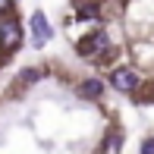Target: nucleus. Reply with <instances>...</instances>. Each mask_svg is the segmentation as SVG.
Returning a JSON list of instances; mask_svg holds the SVG:
<instances>
[{"mask_svg":"<svg viewBox=\"0 0 154 154\" xmlns=\"http://www.w3.org/2000/svg\"><path fill=\"white\" fill-rule=\"evenodd\" d=\"M104 51H110L107 32H91L88 38H82L79 44H75V54H79V57H97V54H104Z\"/></svg>","mask_w":154,"mask_h":154,"instance_id":"obj_1","label":"nucleus"},{"mask_svg":"<svg viewBox=\"0 0 154 154\" xmlns=\"http://www.w3.org/2000/svg\"><path fill=\"white\" fill-rule=\"evenodd\" d=\"M19 41H22V29H19V22L16 19H3L0 22V51H16L19 47Z\"/></svg>","mask_w":154,"mask_h":154,"instance_id":"obj_2","label":"nucleus"},{"mask_svg":"<svg viewBox=\"0 0 154 154\" xmlns=\"http://www.w3.org/2000/svg\"><path fill=\"white\" fill-rule=\"evenodd\" d=\"M110 85H113V88H120V91H135V88L142 85V79H138V72H135V69L120 66V69H113V72H110Z\"/></svg>","mask_w":154,"mask_h":154,"instance_id":"obj_3","label":"nucleus"},{"mask_svg":"<svg viewBox=\"0 0 154 154\" xmlns=\"http://www.w3.org/2000/svg\"><path fill=\"white\" fill-rule=\"evenodd\" d=\"M29 25H32V35H35V44H44V41L47 38H51V35H54V29H51V22H47V16H44V13H32V19H29Z\"/></svg>","mask_w":154,"mask_h":154,"instance_id":"obj_4","label":"nucleus"},{"mask_svg":"<svg viewBox=\"0 0 154 154\" xmlns=\"http://www.w3.org/2000/svg\"><path fill=\"white\" fill-rule=\"evenodd\" d=\"M79 94L88 97V101H97V97L104 94V82H101V79H85V82L79 85Z\"/></svg>","mask_w":154,"mask_h":154,"instance_id":"obj_5","label":"nucleus"},{"mask_svg":"<svg viewBox=\"0 0 154 154\" xmlns=\"http://www.w3.org/2000/svg\"><path fill=\"white\" fill-rule=\"evenodd\" d=\"M75 3V16L79 19H97V0H72Z\"/></svg>","mask_w":154,"mask_h":154,"instance_id":"obj_6","label":"nucleus"},{"mask_svg":"<svg viewBox=\"0 0 154 154\" xmlns=\"http://www.w3.org/2000/svg\"><path fill=\"white\" fill-rule=\"evenodd\" d=\"M41 69H22V72H19V82H22V85H35V82H41Z\"/></svg>","mask_w":154,"mask_h":154,"instance_id":"obj_7","label":"nucleus"},{"mask_svg":"<svg viewBox=\"0 0 154 154\" xmlns=\"http://www.w3.org/2000/svg\"><path fill=\"white\" fill-rule=\"evenodd\" d=\"M120 145H123V132H113V135L107 138V145H104V148H107L110 154H116V151H120Z\"/></svg>","mask_w":154,"mask_h":154,"instance_id":"obj_8","label":"nucleus"},{"mask_svg":"<svg viewBox=\"0 0 154 154\" xmlns=\"http://www.w3.org/2000/svg\"><path fill=\"white\" fill-rule=\"evenodd\" d=\"M142 154H154V138H145L142 142Z\"/></svg>","mask_w":154,"mask_h":154,"instance_id":"obj_9","label":"nucleus"},{"mask_svg":"<svg viewBox=\"0 0 154 154\" xmlns=\"http://www.w3.org/2000/svg\"><path fill=\"white\" fill-rule=\"evenodd\" d=\"M13 10V0H0V13H10Z\"/></svg>","mask_w":154,"mask_h":154,"instance_id":"obj_10","label":"nucleus"}]
</instances>
